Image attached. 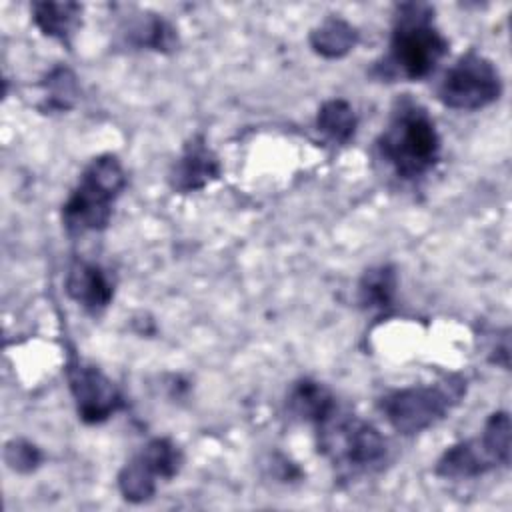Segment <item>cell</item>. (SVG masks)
Returning a JSON list of instances; mask_svg holds the SVG:
<instances>
[{
	"label": "cell",
	"instance_id": "cell-1",
	"mask_svg": "<svg viewBox=\"0 0 512 512\" xmlns=\"http://www.w3.org/2000/svg\"><path fill=\"white\" fill-rule=\"evenodd\" d=\"M448 52V40L434 26V8L422 2L396 6L390 50L376 64L384 80H424Z\"/></svg>",
	"mask_w": 512,
	"mask_h": 512
},
{
	"label": "cell",
	"instance_id": "cell-2",
	"mask_svg": "<svg viewBox=\"0 0 512 512\" xmlns=\"http://www.w3.org/2000/svg\"><path fill=\"white\" fill-rule=\"evenodd\" d=\"M376 148L396 176L418 180L438 164L442 142L426 108L412 98H400L376 140Z\"/></svg>",
	"mask_w": 512,
	"mask_h": 512
},
{
	"label": "cell",
	"instance_id": "cell-3",
	"mask_svg": "<svg viewBox=\"0 0 512 512\" xmlns=\"http://www.w3.org/2000/svg\"><path fill=\"white\" fill-rule=\"evenodd\" d=\"M126 186V172L114 154H100L82 170L62 206V224L70 236L100 232L110 224L114 202Z\"/></svg>",
	"mask_w": 512,
	"mask_h": 512
},
{
	"label": "cell",
	"instance_id": "cell-4",
	"mask_svg": "<svg viewBox=\"0 0 512 512\" xmlns=\"http://www.w3.org/2000/svg\"><path fill=\"white\" fill-rule=\"evenodd\" d=\"M318 450L340 476H362L378 472L388 458L386 438L370 422L340 412L316 426Z\"/></svg>",
	"mask_w": 512,
	"mask_h": 512
},
{
	"label": "cell",
	"instance_id": "cell-5",
	"mask_svg": "<svg viewBox=\"0 0 512 512\" xmlns=\"http://www.w3.org/2000/svg\"><path fill=\"white\" fill-rule=\"evenodd\" d=\"M464 392L466 382L460 376H448L436 384L392 390L380 400V410L396 432L414 436L442 420Z\"/></svg>",
	"mask_w": 512,
	"mask_h": 512
},
{
	"label": "cell",
	"instance_id": "cell-6",
	"mask_svg": "<svg viewBox=\"0 0 512 512\" xmlns=\"http://www.w3.org/2000/svg\"><path fill=\"white\" fill-rule=\"evenodd\" d=\"M510 416L504 410L492 412L482 434L452 444L438 458L434 472L448 480H470L510 464Z\"/></svg>",
	"mask_w": 512,
	"mask_h": 512
},
{
	"label": "cell",
	"instance_id": "cell-7",
	"mask_svg": "<svg viewBox=\"0 0 512 512\" xmlns=\"http://www.w3.org/2000/svg\"><path fill=\"white\" fill-rule=\"evenodd\" d=\"M502 94V78L492 60L468 52L460 56L444 74L438 98L452 110H480L496 102Z\"/></svg>",
	"mask_w": 512,
	"mask_h": 512
},
{
	"label": "cell",
	"instance_id": "cell-8",
	"mask_svg": "<svg viewBox=\"0 0 512 512\" xmlns=\"http://www.w3.org/2000/svg\"><path fill=\"white\" fill-rule=\"evenodd\" d=\"M66 374L78 418L84 424H102L122 408L120 390L96 366L72 360Z\"/></svg>",
	"mask_w": 512,
	"mask_h": 512
},
{
	"label": "cell",
	"instance_id": "cell-9",
	"mask_svg": "<svg viewBox=\"0 0 512 512\" xmlns=\"http://www.w3.org/2000/svg\"><path fill=\"white\" fill-rule=\"evenodd\" d=\"M220 162L218 156L210 150L204 136H192L178 160L172 164L168 182L170 188L178 194H188L206 188L210 182L218 180Z\"/></svg>",
	"mask_w": 512,
	"mask_h": 512
},
{
	"label": "cell",
	"instance_id": "cell-10",
	"mask_svg": "<svg viewBox=\"0 0 512 512\" xmlns=\"http://www.w3.org/2000/svg\"><path fill=\"white\" fill-rule=\"evenodd\" d=\"M66 294L90 314H100L114 298V282L108 272L94 262L74 260L64 280Z\"/></svg>",
	"mask_w": 512,
	"mask_h": 512
},
{
	"label": "cell",
	"instance_id": "cell-11",
	"mask_svg": "<svg viewBox=\"0 0 512 512\" xmlns=\"http://www.w3.org/2000/svg\"><path fill=\"white\" fill-rule=\"evenodd\" d=\"M338 404L334 394L320 382L304 378L298 380L288 394V412L302 420L318 426L336 412Z\"/></svg>",
	"mask_w": 512,
	"mask_h": 512
},
{
	"label": "cell",
	"instance_id": "cell-12",
	"mask_svg": "<svg viewBox=\"0 0 512 512\" xmlns=\"http://www.w3.org/2000/svg\"><path fill=\"white\" fill-rule=\"evenodd\" d=\"M82 6L78 2H34L32 4V20L38 30L58 40L64 46L72 44L76 30L80 28Z\"/></svg>",
	"mask_w": 512,
	"mask_h": 512
},
{
	"label": "cell",
	"instance_id": "cell-13",
	"mask_svg": "<svg viewBox=\"0 0 512 512\" xmlns=\"http://www.w3.org/2000/svg\"><path fill=\"white\" fill-rule=\"evenodd\" d=\"M308 42L318 56L336 60L354 50L358 44V30L350 22L338 16H330L310 32Z\"/></svg>",
	"mask_w": 512,
	"mask_h": 512
},
{
	"label": "cell",
	"instance_id": "cell-14",
	"mask_svg": "<svg viewBox=\"0 0 512 512\" xmlns=\"http://www.w3.org/2000/svg\"><path fill=\"white\" fill-rule=\"evenodd\" d=\"M126 40L130 46L154 52H172L178 46L176 30L158 14H140L128 22Z\"/></svg>",
	"mask_w": 512,
	"mask_h": 512
},
{
	"label": "cell",
	"instance_id": "cell-15",
	"mask_svg": "<svg viewBox=\"0 0 512 512\" xmlns=\"http://www.w3.org/2000/svg\"><path fill=\"white\" fill-rule=\"evenodd\" d=\"M398 288L396 268L378 264L368 268L358 282V302L368 310H384L392 304Z\"/></svg>",
	"mask_w": 512,
	"mask_h": 512
},
{
	"label": "cell",
	"instance_id": "cell-16",
	"mask_svg": "<svg viewBox=\"0 0 512 512\" xmlns=\"http://www.w3.org/2000/svg\"><path fill=\"white\" fill-rule=\"evenodd\" d=\"M316 126L330 140H334L338 144H346L356 134L358 118H356L354 108L346 100L332 98L320 106L318 116H316Z\"/></svg>",
	"mask_w": 512,
	"mask_h": 512
},
{
	"label": "cell",
	"instance_id": "cell-17",
	"mask_svg": "<svg viewBox=\"0 0 512 512\" xmlns=\"http://www.w3.org/2000/svg\"><path fill=\"white\" fill-rule=\"evenodd\" d=\"M156 482V474L144 464V460L138 454L130 458L118 472V490L124 496V500L132 504H142L150 500L156 492Z\"/></svg>",
	"mask_w": 512,
	"mask_h": 512
},
{
	"label": "cell",
	"instance_id": "cell-18",
	"mask_svg": "<svg viewBox=\"0 0 512 512\" xmlns=\"http://www.w3.org/2000/svg\"><path fill=\"white\" fill-rule=\"evenodd\" d=\"M138 456L156 474V478H162V480L174 478L184 464L182 450L170 438H152L138 452Z\"/></svg>",
	"mask_w": 512,
	"mask_h": 512
},
{
	"label": "cell",
	"instance_id": "cell-19",
	"mask_svg": "<svg viewBox=\"0 0 512 512\" xmlns=\"http://www.w3.org/2000/svg\"><path fill=\"white\" fill-rule=\"evenodd\" d=\"M44 92H46V108L48 110H68L76 102L78 96V86H76V76L64 68L58 66L54 68L46 80H44Z\"/></svg>",
	"mask_w": 512,
	"mask_h": 512
},
{
	"label": "cell",
	"instance_id": "cell-20",
	"mask_svg": "<svg viewBox=\"0 0 512 512\" xmlns=\"http://www.w3.org/2000/svg\"><path fill=\"white\" fill-rule=\"evenodd\" d=\"M4 460L14 472L28 474V472H32L40 466L42 454L28 440H10L6 444V450H4Z\"/></svg>",
	"mask_w": 512,
	"mask_h": 512
}]
</instances>
